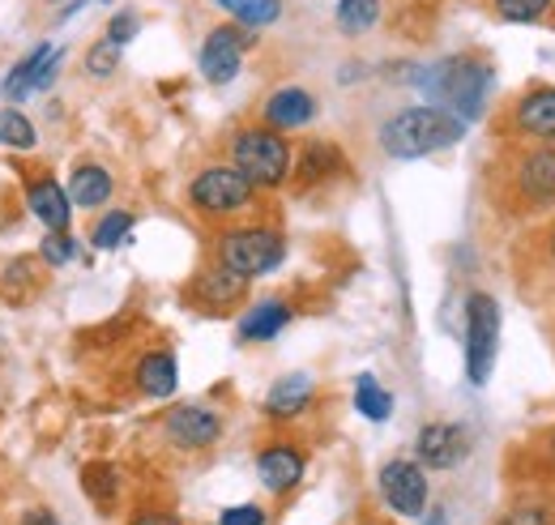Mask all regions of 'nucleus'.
I'll use <instances>...</instances> for the list:
<instances>
[{"mask_svg":"<svg viewBox=\"0 0 555 525\" xmlns=\"http://www.w3.org/2000/svg\"><path fill=\"white\" fill-rule=\"evenodd\" d=\"M138 30H141L138 13H133V9H120V13L107 22V35H103V39H112L116 48H129V43L138 39Z\"/></svg>","mask_w":555,"mask_h":525,"instance_id":"nucleus-31","label":"nucleus"},{"mask_svg":"<svg viewBox=\"0 0 555 525\" xmlns=\"http://www.w3.org/2000/svg\"><path fill=\"white\" fill-rule=\"evenodd\" d=\"M500 304L487 291H470L466 295V381L475 389H483L495 372L500 359Z\"/></svg>","mask_w":555,"mask_h":525,"instance_id":"nucleus-5","label":"nucleus"},{"mask_svg":"<svg viewBox=\"0 0 555 525\" xmlns=\"http://www.w3.org/2000/svg\"><path fill=\"white\" fill-rule=\"evenodd\" d=\"M244 291H248V282H244L240 273L222 269V265L202 269V273H197V282H193V299H197L202 308H209V312H222V308L240 304V299H244Z\"/></svg>","mask_w":555,"mask_h":525,"instance_id":"nucleus-20","label":"nucleus"},{"mask_svg":"<svg viewBox=\"0 0 555 525\" xmlns=\"http://www.w3.org/2000/svg\"><path fill=\"white\" fill-rule=\"evenodd\" d=\"M39 257H43L48 265H69L73 257H77V244H73L69 231H48V240H43Z\"/></svg>","mask_w":555,"mask_h":525,"instance_id":"nucleus-32","label":"nucleus"},{"mask_svg":"<svg viewBox=\"0 0 555 525\" xmlns=\"http://www.w3.org/2000/svg\"><path fill=\"white\" fill-rule=\"evenodd\" d=\"M462 137H466V120H457L444 107L418 103V107H402V112L385 116L380 129H376V145H380L385 158L411 163V158H427V154H440V150L457 145Z\"/></svg>","mask_w":555,"mask_h":525,"instance_id":"nucleus-2","label":"nucleus"},{"mask_svg":"<svg viewBox=\"0 0 555 525\" xmlns=\"http://www.w3.org/2000/svg\"><path fill=\"white\" fill-rule=\"evenodd\" d=\"M547 453H552V461H555V432L547 436Z\"/></svg>","mask_w":555,"mask_h":525,"instance_id":"nucleus-40","label":"nucleus"},{"mask_svg":"<svg viewBox=\"0 0 555 525\" xmlns=\"http://www.w3.org/2000/svg\"><path fill=\"white\" fill-rule=\"evenodd\" d=\"M347 167V158H343V150L334 145V141H308L304 150H299V158L291 163V180H299V184H321V180H330L334 171H343Z\"/></svg>","mask_w":555,"mask_h":525,"instance_id":"nucleus-22","label":"nucleus"},{"mask_svg":"<svg viewBox=\"0 0 555 525\" xmlns=\"http://www.w3.org/2000/svg\"><path fill=\"white\" fill-rule=\"evenodd\" d=\"M415 86L427 94L431 107H444L470 125L487 112V99L495 90V68L479 56H444L436 65L418 68Z\"/></svg>","mask_w":555,"mask_h":525,"instance_id":"nucleus-1","label":"nucleus"},{"mask_svg":"<svg viewBox=\"0 0 555 525\" xmlns=\"http://www.w3.org/2000/svg\"><path fill=\"white\" fill-rule=\"evenodd\" d=\"M120 56H125V48H116L112 39H99V43H90V52H86V73L99 77V81H107V77H116Z\"/></svg>","mask_w":555,"mask_h":525,"instance_id":"nucleus-30","label":"nucleus"},{"mask_svg":"<svg viewBox=\"0 0 555 525\" xmlns=\"http://www.w3.org/2000/svg\"><path fill=\"white\" fill-rule=\"evenodd\" d=\"M376 487H380V500L389 504V513H398V517H406V522H418L423 513H427V496H431V487H427V470L411 458H393L380 465V474H376Z\"/></svg>","mask_w":555,"mask_h":525,"instance_id":"nucleus-7","label":"nucleus"},{"mask_svg":"<svg viewBox=\"0 0 555 525\" xmlns=\"http://www.w3.org/2000/svg\"><path fill=\"white\" fill-rule=\"evenodd\" d=\"M26 205H30V214H35L48 231H69L73 201L56 176H35V180H26Z\"/></svg>","mask_w":555,"mask_h":525,"instance_id":"nucleus-16","label":"nucleus"},{"mask_svg":"<svg viewBox=\"0 0 555 525\" xmlns=\"http://www.w3.org/2000/svg\"><path fill=\"white\" fill-rule=\"evenodd\" d=\"M423 525H449V517H444V513H431V517H427Z\"/></svg>","mask_w":555,"mask_h":525,"instance_id":"nucleus-38","label":"nucleus"},{"mask_svg":"<svg viewBox=\"0 0 555 525\" xmlns=\"http://www.w3.org/2000/svg\"><path fill=\"white\" fill-rule=\"evenodd\" d=\"M61 61H65V52H61V48H52V43L30 48L17 65L9 68V77L0 81L4 103H22L30 90H52V81H56V73H61Z\"/></svg>","mask_w":555,"mask_h":525,"instance_id":"nucleus-12","label":"nucleus"},{"mask_svg":"<svg viewBox=\"0 0 555 525\" xmlns=\"http://www.w3.org/2000/svg\"><path fill=\"white\" fill-rule=\"evenodd\" d=\"M163 440L171 449H180V453H206L222 440V414L202 406V401L171 406L163 414Z\"/></svg>","mask_w":555,"mask_h":525,"instance_id":"nucleus-9","label":"nucleus"},{"mask_svg":"<svg viewBox=\"0 0 555 525\" xmlns=\"http://www.w3.org/2000/svg\"><path fill=\"white\" fill-rule=\"evenodd\" d=\"M547 257H552V265H555V227L547 231Z\"/></svg>","mask_w":555,"mask_h":525,"instance_id":"nucleus-37","label":"nucleus"},{"mask_svg":"<svg viewBox=\"0 0 555 525\" xmlns=\"http://www.w3.org/2000/svg\"><path fill=\"white\" fill-rule=\"evenodd\" d=\"M261 120L278 132H295L317 120V94L304 86H278L274 94L261 103Z\"/></svg>","mask_w":555,"mask_h":525,"instance_id":"nucleus-15","label":"nucleus"},{"mask_svg":"<svg viewBox=\"0 0 555 525\" xmlns=\"http://www.w3.org/2000/svg\"><path fill=\"white\" fill-rule=\"evenodd\" d=\"M354 410L367 419V423H385L393 414V394L372 376V372H359L354 376Z\"/></svg>","mask_w":555,"mask_h":525,"instance_id":"nucleus-23","label":"nucleus"},{"mask_svg":"<svg viewBox=\"0 0 555 525\" xmlns=\"http://www.w3.org/2000/svg\"><path fill=\"white\" fill-rule=\"evenodd\" d=\"M475 440L462 423H423L415 436V461L423 470H453L470 458Z\"/></svg>","mask_w":555,"mask_h":525,"instance_id":"nucleus-10","label":"nucleus"},{"mask_svg":"<svg viewBox=\"0 0 555 525\" xmlns=\"http://www.w3.org/2000/svg\"><path fill=\"white\" fill-rule=\"evenodd\" d=\"M500 525H547V509H517V513H508Z\"/></svg>","mask_w":555,"mask_h":525,"instance_id":"nucleus-34","label":"nucleus"},{"mask_svg":"<svg viewBox=\"0 0 555 525\" xmlns=\"http://www.w3.org/2000/svg\"><path fill=\"white\" fill-rule=\"evenodd\" d=\"M257 43V35L240 22H227V26H214L202 43V56H197V68L209 86H227L240 77L244 68V52Z\"/></svg>","mask_w":555,"mask_h":525,"instance_id":"nucleus-8","label":"nucleus"},{"mask_svg":"<svg viewBox=\"0 0 555 525\" xmlns=\"http://www.w3.org/2000/svg\"><path fill=\"white\" fill-rule=\"evenodd\" d=\"M334 22H338L343 35L359 39V35H367V30L380 22V0H338Z\"/></svg>","mask_w":555,"mask_h":525,"instance_id":"nucleus-24","label":"nucleus"},{"mask_svg":"<svg viewBox=\"0 0 555 525\" xmlns=\"http://www.w3.org/2000/svg\"><path fill=\"white\" fill-rule=\"evenodd\" d=\"M22 525H61V522H56V513H52V509H30V513L22 517Z\"/></svg>","mask_w":555,"mask_h":525,"instance_id":"nucleus-36","label":"nucleus"},{"mask_svg":"<svg viewBox=\"0 0 555 525\" xmlns=\"http://www.w3.org/2000/svg\"><path fill=\"white\" fill-rule=\"evenodd\" d=\"M231 17H235L240 26H248V30L274 26L278 17H282V0H240V4L231 9Z\"/></svg>","mask_w":555,"mask_h":525,"instance_id":"nucleus-29","label":"nucleus"},{"mask_svg":"<svg viewBox=\"0 0 555 525\" xmlns=\"http://www.w3.org/2000/svg\"><path fill=\"white\" fill-rule=\"evenodd\" d=\"M304 474H308V458H304L291 440H270V445L257 453V478H261V487H266L270 496L295 491V487L304 483Z\"/></svg>","mask_w":555,"mask_h":525,"instance_id":"nucleus-13","label":"nucleus"},{"mask_svg":"<svg viewBox=\"0 0 555 525\" xmlns=\"http://www.w3.org/2000/svg\"><path fill=\"white\" fill-rule=\"evenodd\" d=\"M81 487H86L99 504H112V500L120 496V470L107 465V461H90V465L81 470Z\"/></svg>","mask_w":555,"mask_h":525,"instance_id":"nucleus-26","label":"nucleus"},{"mask_svg":"<svg viewBox=\"0 0 555 525\" xmlns=\"http://www.w3.org/2000/svg\"><path fill=\"white\" fill-rule=\"evenodd\" d=\"M513 189L526 209H547L555 205V145H530L521 150L513 167Z\"/></svg>","mask_w":555,"mask_h":525,"instance_id":"nucleus-11","label":"nucleus"},{"mask_svg":"<svg viewBox=\"0 0 555 525\" xmlns=\"http://www.w3.org/2000/svg\"><path fill=\"white\" fill-rule=\"evenodd\" d=\"M495 13L513 26H530V22H543L547 13L555 9V0H491Z\"/></svg>","mask_w":555,"mask_h":525,"instance_id":"nucleus-28","label":"nucleus"},{"mask_svg":"<svg viewBox=\"0 0 555 525\" xmlns=\"http://www.w3.org/2000/svg\"><path fill=\"white\" fill-rule=\"evenodd\" d=\"M312 401H317V381L308 372H286V376H278L274 385H270V394H266V414L274 423H291Z\"/></svg>","mask_w":555,"mask_h":525,"instance_id":"nucleus-17","label":"nucleus"},{"mask_svg":"<svg viewBox=\"0 0 555 525\" xmlns=\"http://www.w3.org/2000/svg\"><path fill=\"white\" fill-rule=\"evenodd\" d=\"M133 525H184L180 517H171V513H138Z\"/></svg>","mask_w":555,"mask_h":525,"instance_id":"nucleus-35","label":"nucleus"},{"mask_svg":"<svg viewBox=\"0 0 555 525\" xmlns=\"http://www.w3.org/2000/svg\"><path fill=\"white\" fill-rule=\"evenodd\" d=\"M214 261L231 273H240L244 282H257L266 273H274L278 265L286 261V240L278 227H261V222H248V227H227L214 244Z\"/></svg>","mask_w":555,"mask_h":525,"instance_id":"nucleus-4","label":"nucleus"},{"mask_svg":"<svg viewBox=\"0 0 555 525\" xmlns=\"http://www.w3.org/2000/svg\"><path fill=\"white\" fill-rule=\"evenodd\" d=\"M286 325H291V304L286 299H257L253 308H244L235 333H240L244 346H257V342H274Z\"/></svg>","mask_w":555,"mask_h":525,"instance_id":"nucleus-19","label":"nucleus"},{"mask_svg":"<svg viewBox=\"0 0 555 525\" xmlns=\"http://www.w3.org/2000/svg\"><path fill=\"white\" fill-rule=\"evenodd\" d=\"M65 193H69L73 209H99V205H107V201H112L116 180H112V171H107V167H99V163H77Z\"/></svg>","mask_w":555,"mask_h":525,"instance_id":"nucleus-21","label":"nucleus"},{"mask_svg":"<svg viewBox=\"0 0 555 525\" xmlns=\"http://www.w3.org/2000/svg\"><path fill=\"white\" fill-rule=\"evenodd\" d=\"M218 525H270V513L261 504H231L218 513Z\"/></svg>","mask_w":555,"mask_h":525,"instance_id":"nucleus-33","label":"nucleus"},{"mask_svg":"<svg viewBox=\"0 0 555 525\" xmlns=\"http://www.w3.org/2000/svg\"><path fill=\"white\" fill-rule=\"evenodd\" d=\"M513 129L530 145H555V86H534L513 103Z\"/></svg>","mask_w":555,"mask_h":525,"instance_id":"nucleus-14","label":"nucleus"},{"mask_svg":"<svg viewBox=\"0 0 555 525\" xmlns=\"http://www.w3.org/2000/svg\"><path fill=\"white\" fill-rule=\"evenodd\" d=\"M133 214L129 209H107L99 222H94V231H90V244L99 248V253H112V248H120L129 235H133Z\"/></svg>","mask_w":555,"mask_h":525,"instance_id":"nucleus-25","label":"nucleus"},{"mask_svg":"<svg viewBox=\"0 0 555 525\" xmlns=\"http://www.w3.org/2000/svg\"><path fill=\"white\" fill-rule=\"evenodd\" d=\"M0 145H9V150H35L39 145V132L30 125V116H22L17 107H4L0 112Z\"/></svg>","mask_w":555,"mask_h":525,"instance_id":"nucleus-27","label":"nucleus"},{"mask_svg":"<svg viewBox=\"0 0 555 525\" xmlns=\"http://www.w3.org/2000/svg\"><path fill=\"white\" fill-rule=\"evenodd\" d=\"M214 4H218V9H227V13H231V9H235V4H240V0H214Z\"/></svg>","mask_w":555,"mask_h":525,"instance_id":"nucleus-39","label":"nucleus"},{"mask_svg":"<svg viewBox=\"0 0 555 525\" xmlns=\"http://www.w3.org/2000/svg\"><path fill=\"white\" fill-rule=\"evenodd\" d=\"M43 4H61V0H43Z\"/></svg>","mask_w":555,"mask_h":525,"instance_id":"nucleus-41","label":"nucleus"},{"mask_svg":"<svg viewBox=\"0 0 555 525\" xmlns=\"http://www.w3.org/2000/svg\"><path fill=\"white\" fill-rule=\"evenodd\" d=\"M133 381H138V389L150 401H167V397L180 389V363L163 346L158 350H145L138 359V368H133Z\"/></svg>","mask_w":555,"mask_h":525,"instance_id":"nucleus-18","label":"nucleus"},{"mask_svg":"<svg viewBox=\"0 0 555 525\" xmlns=\"http://www.w3.org/2000/svg\"><path fill=\"white\" fill-rule=\"evenodd\" d=\"M291 141L270 125H248L231 137V167L244 171V180L261 189H282L291 180Z\"/></svg>","mask_w":555,"mask_h":525,"instance_id":"nucleus-3","label":"nucleus"},{"mask_svg":"<svg viewBox=\"0 0 555 525\" xmlns=\"http://www.w3.org/2000/svg\"><path fill=\"white\" fill-rule=\"evenodd\" d=\"M189 205L202 218H235L257 205V189L231 163H209L189 180Z\"/></svg>","mask_w":555,"mask_h":525,"instance_id":"nucleus-6","label":"nucleus"}]
</instances>
